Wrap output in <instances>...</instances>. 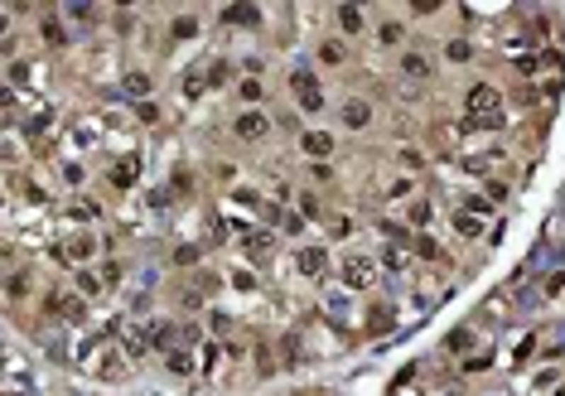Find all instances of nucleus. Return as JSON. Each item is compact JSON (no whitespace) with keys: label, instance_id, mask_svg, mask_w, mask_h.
Instances as JSON below:
<instances>
[{"label":"nucleus","instance_id":"obj_27","mask_svg":"<svg viewBox=\"0 0 565 396\" xmlns=\"http://www.w3.org/2000/svg\"><path fill=\"white\" fill-rule=\"evenodd\" d=\"M242 102H261V82H256V78L242 82Z\"/></svg>","mask_w":565,"mask_h":396},{"label":"nucleus","instance_id":"obj_22","mask_svg":"<svg viewBox=\"0 0 565 396\" xmlns=\"http://www.w3.org/2000/svg\"><path fill=\"white\" fill-rule=\"evenodd\" d=\"M445 53H450V58H455V63H464V58H469V39H450V44H445Z\"/></svg>","mask_w":565,"mask_h":396},{"label":"nucleus","instance_id":"obj_37","mask_svg":"<svg viewBox=\"0 0 565 396\" xmlns=\"http://www.w3.org/2000/svg\"><path fill=\"white\" fill-rule=\"evenodd\" d=\"M556 396H565V387H561V392H556Z\"/></svg>","mask_w":565,"mask_h":396},{"label":"nucleus","instance_id":"obj_29","mask_svg":"<svg viewBox=\"0 0 565 396\" xmlns=\"http://www.w3.org/2000/svg\"><path fill=\"white\" fill-rule=\"evenodd\" d=\"M565 290V271H551L546 276V295H561Z\"/></svg>","mask_w":565,"mask_h":396},{"label":"nucleus","instance_id":"obj_14","mask_svg":"<svg viewBox=\"0 0 565 396\" xmlns=\"http://www.w3.org/2000/svg\"><path fill=\"white\" fill-rule=\"evenodd\" d=\"M131 97H150V87H155V78L150 73H126V82H121Z\"/></svg>","mask_w":565,"mask_h":396},{"label":"nucleus","instance_id":"obj_17","mask_svg":"<svg viewBox=\"0 0 565 396\" xmlns=\"http://www.w3.org/2000/svg\"><path fill=\"white\" fill-rule=\"evenodd\" d=\"M169 34H174V39H193V34H198V20H193V15H179Z\"/></svg>","mask_w":565,"mask_h":396},{"label":"nucleus","instance_id":"obj_9","mask_svg":"<svg viewBox=\"0 0 565 396\" xmlns=\"http://www.w3.org/2000/svg\"><path fill=\"white\" fill-rule=\"evenodd\" d=\"M121 344H126V353H131V358L150 353V329H121Z\"/></svg>","mask_w":565,"mask_h":396},{"label":"nucleus","instance_id":"obj_18","mask_svg":"<svg viewBox=\"0 0 565 396\" xmlns=\"http://www.w3.org/2000/svg\"><path fill=\"white\" fill-rule=\"evenodd\" d=\"M377 39H382V44H401V39H406V29L396 25V20H387V25L377 29Z\"/></svg>","mask_w":565,"mask_h":396},{"label":"nucleus","instance_id":"obj_10","mask_svg":"<svg viewBox=\"0 0 565 396\" xmlns=\"http://www.w3.org/2000/svg\"><path fill=\"white\" fill-rule=\"evenodd\" d=\"M256 20H261L256 5H227L222 10V25H256Z\"/></svg>","mask_w":565,"mask_h":396},{"label":"nucleus","instance_id":"obj_15","mask_svg":"<svg viewBox=\"0 0 565 396\" xmlns=\"http://www.w3.org/2000/svg\"><path fill=\"white\" fill-rule=\"evenodd\" d=\"M338 25H343V34H358L363 29V10L358 5H338Z\"/></svg>","mask_w":565,"mask_h":396},{"label":"nucleus","instance_id":"obj_11","mask_svg":"<svg viewBox=\"0 0 565 396\" xmlns=\"http://www.w3.org/2000/svg\"><path fill=\"white\" fill-rule=\"evenodd\" d=\"M401 73H406V78H430V58H426V53H406Z\"/></svg>","mask_w":565,"mask_h":396},{"label":"nucleus","instance_id":"obj_31","mask_svg":"<svg viewBox=\"0 0 565 396\" xmlns=\"http://www.w3.org/2000/svg\"><path fill=\"white\" fill-rule=\"evenodd\" d=\"M469 344H474V339H469V329H455V334H450V348H455V353H464Z\"/></svg>","mask_w":565,"mask_h":396},{"label":"nucleus","instance_id":"obj_34","mask_svg":"<svg viewBox=\"0 0 565 396\" xmlns=\"http://www.w3.org/2000/svg\"><path fill=\"white\" fill-rule=\"evenodd\" d=\"M78 285H82V290H87V295H97V290H102V281H97V276H87V271H82V276H78Z\"/></svg>","mask_w":565,"mask_h":396},{"label":"nucleus","instance_id":"obj_12","mask_svg":"<svg viewBox=\"0 0 565 396\" xmlns=\"http://www.w3.org/2000/svg\"><path fill=\"white\" fill-rule=\"evenodd\" d=\"M455 232L459 237H479V232H484V222H479V213H455Z\"/></svg>","mask_w":565,"mask_h":396},{"label":"nucleus","instance_id":"obj_1","mask_svg":"<svg viewBox=\"0 0 565 396\" xmlns=\"http://www.w3.org/2000/svg\"><path fill=\"white\" fill-rule=\"evenodd\" d=\"M343 285H348V290L377 285V261L372 256H343Z\"/></svg>","mask_w":565,"mask_h":396},{"label":"nucleus","instance_id":"obj_13","mask_svg":"<svg viewBox=\"0 0 565 396\" xmlns=\"http://www.w3.org/2000/svg\"><path fill=\"white\" fill-rule=\"evenodd\" d=\"M82 256H92V237H73L58 251V261H82Z\"/></svg>","mask_w":565,"mask_h":396},{"label":"nucleus","instance_id":"obj_30","mask_svg":"<svg viewBox=\"0 0 565 396\" xmlns=\"http://www.w3.org/2000/svg\"><path fill=\"white\" fill-rule=\"evenodd\" d=\"M198 261V247H179V251H174V266H193Z\"/></svg>","mask_w":565,"mask_h":396},{"label":"nucleus","instance_id":"obj_26","mask_svg":"<svg viewBox=\"0 0 565 396\" xmlns=\"http://www.w3.org/2000/svg\"><path fill=\"white\" fill-rule=\"evenodd\" d=\"M135 116H140L145 126H155V121H160V106H155V102H140V111H135Z\"/></svg>","mask_w":565,"mask_h":396},{"label":"nucleus","instance_id":"obj_2","mask_svg":"<svg viewBox=\"0 0 565 396\" xmlns=\"http://www.w3.org/2000/svg\"><path fill=\"white\" fill-rule=\"evenodd\" d=\"M290 87H295V102L304 106V111H319V106H324L319 78H314L309 68H295V73H290Z\"/></svg>","mask_w":565,"mask_h":396},{"label":"nucleus","instance_id":"obj_3","mask_svg":"<svg viewBox=\"0 0 565 396\" xmlns=\"http://www.w3.org/2000/svg\"><path fill=\"white\" fill-rule=\"evenodd\" d=\"M232 131H237V140H261V135L270 131V116L266 111H242V116L232 121Z\"/></svg>","mask_w":565,"mask_h":396},{"label":"nucleus","instance_id":"obj_21","mask_svg":"<svg viewBox=\"0 0 565 396\" xmlns=\"http://www.w3.org/2000/svg\"><path fill=\"white\" fill-rule=\"evenodd\" d=\"M203 87H208V78H203V73H188V78H184V97L193 102V97H198Z\"/></svg>","mask_w":565,"mask_h":396},{"label":"nucleus","instance_id":"obj_19","mask_svg":"<svg viewBox=\"0 0 565 396\" xmlns=\"http://www.w3.org/2000/svg\"><path fill=\"white\" fill-rule=\"evenodd\" d=\"M44 39H49V44L58 49V44H68V29L58 25V20H44Z\"/></svg>","mask_w":565,"mask_h":396},{"label":"nucleus","instance_id":"obj_20","mask_svg":"<svg viewBox=\"0 0 565 396\" xmlns=\"http://www.w3.org/2000/svg\"><path fill=\"white\" fill-rule=\"evenodd\" d=\"M169 372H179V377H188V372H193V358L174 348V353H169Z\"/></svg>","mask_w":565,"mask_h":396},{"label":"nucleus","instance_id":"obj_24","mask_svg":"<svg viewBox=\"0 0 565 396\" xmlns=\"http://www.w3.org/2000/svg\"><path fill=\"white\" fill-rule=\"evenodd\" d=\"M319 58H324V63H343V44H338V39H329V44L319 49Z\"/></svg>","mask_w":565,"mask_h":396},{"label":"nucleus","instance_id":"obj_28","mask_svg":"<svg viewBox=\"0 0 565 396\" xmlns=\"http://www.w3.org/2000/svg\"><path fill=\"white\" fill-rule=\"evenodd\" d=\"M406 261H411V251H401V247H392V251H387V266H392V271H401Z\"/></svg>","mask_w":565,"mask_h":396},{"label":"nucleus","instance_id":"obj_8","mask_svg":"<svg viewBox=\"0 0 565 396\" xmlns=\"http://www.w3.org/2000/svg\"><path fill=\"white\" fill-rule=\"evenodd\" d=\"M367 121H372V106L363 102V97H353V102H343V126H348V131H363Z\"/></svg>","mask_w":565,"mask_h":396},{"label":"nucleus","instance_id":"obj_33","mask_svg":"<svg viewBox=\"0 0 565 396\" xmlns=\"http://www.w3.org/2000/svg\"><path fill=\"white\" fill-rule=\"evenodd\" d=\"M73 217L87 222V217H97V203H73Z\"/></svg>","mask_w":565,"mask_h":396},{"label":"nucleus","instance_id":"obj_36","mask_svg":"<svg viewBox=\"0 0 565 396\" xmlns=\"http://www.w3.org/2000/svg\"><path fill=\"white\" fill-rule=\"evenodd\" d=\"M299 213H304V217H314V213H319V198H309V193H304V198H299Z\"/></svg>","mask_w":565,"mask_h":396},{"label":"nucleus","instance_id":"obj_6","mask_svg":"<svg viewBox=\"0 0 565 396\" xmlns=\"http://www.w3.org/2000/svg\"><path fill=\"white\" fill-rule=\"evenodd\" d=\"M299 276H324V266H329V256H324V247H299Z\"/></svg>","mask_w":565,"mask_h":396},{"label":"nucleus","instance_id":"obj_23","mask_svg":"<svg viewBox=\"0 0 565 396\" xmlns=\"http://www.w3.org/2000/svg\"><path fill=\"white\" fill-rule=\"evenodd\" d=\"M430 222V203L421 198V203H411V227H426Z\"/></svg>","mask_w":565,"mask_h":396},{"label":"nucleus","instance_id":"obj_25","mask_svg":"<svg viewBox=\"0 0 565 396\" xmlns=\"http://www.w3.org/2000/svg\"><path fill=\"white\" fill-rule=\"evenodd\" d=\"M416 251H421L426 261H440V247H435L430 237H416Z\"/></svg>","mask_w":565,"mask_h":396},{"label":"nucleus","instance_id":"obj_5","mask_svg":"<svg viewBox=\"0 0 565 396\" xmlns=\"http://www.w3.org/2000/svg\"><path fill=\"white\" fill-rule=\"evenodd\" d=\"M135 179H140V159L135 155H121L111 164V188H131Z\"/></svg>","mask_w":565,"mask_h":396},{"label":"nucleus","instance_id":"obj_32","mask_svg":"<svg viewBox=\"0 0 565 396\" xmlns=\"http://www.w3.org/2000/svg\"><path fill=\"white\" fill-rule=\"evenodd\" d=\"M227 78H232V68H227V63H213V73H208V82L217 87V82H227Z\"/></svg>","mask_w":565,"mask_h":396},{"label":"nucleus","instance_id":"obj_7","mask_svg":"<svg viewBox=\"0 0 565 396\" xmlns=\"http://www.w3.org/2000/svg\"><path fill=\"white\" fill-rule=\"evenodd\" d=\"M49 310H54L58 319H73V324H78V319L87 315V310H82V300H73V295H63V290H54V295H49Z\"/></svg>","mask_w":565,"mask_h":396},{"label":"nucleus","instance_id":"obj_4","mask_svg":"<svg viewBox=\"0 0 565 396\" xmlns=\"http://www.w3.org/2000/svg\"><path fill=\"white\" fill-rule=\"evenodd\" d=\"M299 150H304L309 159H329L333 155V135L329 131H304L299 135Z\"/></svg>","mask_w":565,"mask_h":396},{"label":"nucleus","instance_id":"obj_16","mask_svg":"<svg viewBox=\"0 0 565 396\" xmlns=\"http://www.w3.org/2000/svg\"><path fill=\"white\" fill-rule=\"evenodd\" d=\"M246 251H251V256L261 261V256L270 251V232H246Z\"/></svg>","mask_w":565,"mask_h":396},{"label":"nucleus","instance_id":"obj_35","mask_svg":"<svg viewBox=\"0 0 565 396\" xmlns=\"http://www.w3.org/2000/svg\"><path fill=\"white\" fill-rule=\"evenodd\" d=\"M329 232H333V237H348L353 222H348V217H338V222H329Z\"/></svg>","mask_w":565,"mask_h":396}]
</instances>
